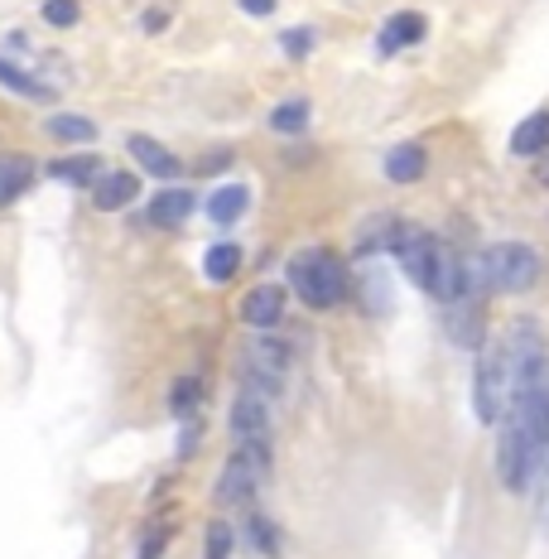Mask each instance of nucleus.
I'll return each instance as SVG.
<instances>
[{
    "mask_svg": "<svg viewBox=\"0 0 549 559\" xmlns=\"http://www.w3.org/2000/svg\"><path fill=\"white\" fill-rule=\"evenodd\" d=\"M289 289L303 299L309 309H337L353 289V275H347L343 255H333L329 247H309L289 261Z\"/></svg>",
    "mask_w": 549,
    "mask_h": 559,
    "instance_id": "nucleus-1",
    "label": "nucleus"
},
{
    "mask_svg": "<svg viewBox=\"0 0 549 559\" xmlns=\"http://www.w3.org/2000/svg\"><path fill=\"white\" fill-rule=\"evenodd\" d=\"M545 275V261L535 247L525 241H497V247L477 251V285L487 295H521V289H535Z\"/></svg>",
    "mask_w": 549,
    "mask_h": 559,
    "instance_id": "nucleus-2",
    "label": "nucleus"
},
{
    "mask_svg": "<svg viewBox=\"0 0 549 559\" xmlns=\"http://www.w3.org/2000/svg\"><path fill=\"white\" fill-rule=\"evenodd\" d=\"M271 468V439H237L227 468L217 477V502L227 507H255V492Z\"/></svg>",
    "mask_w": 549,
    "mask_h": 559,
    "instance_id": "nucleus-3",
    "label": "nucleus"
},
{
    "mask_svg": "<svg viewBox=\"0 0 549 559\" xmlns=\"http://www.w3.org/2000/svg\"><path fill=\"white\" fill-rule=\"evenodd\" d=\"M506 401H511V357H506V343H497V347H482V357H477L473 415L482 419V425H497Z\"/></svg>",
    "mask_w": 549,
    "mask_h": 559,
    "instance_id": "nucleus-4",
    "label": "nucleus"
},
{
    "mask_svg": "<svg viewBox=\"0 0 549 559\" xmlns=\"http://www.w3.org/2000/svg\"><path fill=\"white\" fill-rule=\"evenodd\" d=\"M391 255H395V265H401V271H405V280H415L419 289H434L439 255H443V247L434 241V231L410 227V223H395Z\"/></svg>",
    "mask_w": 549,
    "mask_h": 559,
    "instance_id": "nucleus-5",
    "label": "nucleus"
},
{
    "mask_svg": "<svg viewBox=\"0 0 549 559\" xmlns=\"http://www.w3.org/2000/svg\"><path fill=\"white\" fill-rule=\"evenodd\" d=\"M497 425H501L497 429V473H501V487H506V492H525V487H530V477H535V463L525 459L516 419L501 415Z\"/></svg>",
    "mask_w": 549,
    "mask_h": 559,
    "instance_id": "nucleus-6",
    "label": "nucleus"
},
{
    "mask_svg": "<svg viewBox=\"0 0 549 559\" xmlns=\"http://www.w3.org/2000/svg\"><path fill=\"white\" fill-rule=\"evenodd\" d=\"M443 333L458 347H467V353H482V343H487L482 299H453V305H443Z\"/></svg>",
    "mask_w": 549,
    "mask_h": 559,
    "instance_id": "nucleus-7",
    "label": "nucleus"
},
{
    "mask_svg": "<svg viewBox=\"0 0 549 559\" xmlns=\"http://www.w3.org/2000/svg\"><path fill=\"white\" fill-rule=\"evenodd\" d=\"M135 198H140V174L131 169H102L92 179V207L97 213H126Z\"/></svg>",
    "mask_w": 549,
    "mask_h": 559,
    "instance_id": "nucleus-8",
    "label": "nucleus"
},
{
    "mask_svg": "<svg viewBox=\"0 0 549 559\" xmlns=\"http://www.w3.org/2000/svg\"><path fill=\"white\" fill-rule=\"evenodd\" d=\"M425 34H429V20L419 15V10H395V15L381 25V34H377V53L395 58V53L415 49V44H425Z\"/></svg>",
    "mask_w": 549,
    "mask_h": 559,
    "instance_id": "nucleus-9",
    "label": "nucleus"
},
{
    "mask_svg": "<svg viewBox=\"0 0 549 559\" xmlns=\"http://www.w3.org/2000/svg\"><path fill=\"white\" fill-rule=\"evenodd\" d=\"M241 323L255 333H275L285 323V285H255L241 299Z\"/></svg>",
    "mask_w": 549,
    "mask_h": 559,
    "instance_id": "nucleus-10",
    "label": "nucleus"
},
{
    "mask_svg": "<svg viewBox=\"0 0 549 559\" xmlns=\"http://www.w3.org/2000/svg\"><path fill=\"white\" fill-rule=\"evenodd\" d=\"M126 155H131L145 174H155V179H165V183H174L183 174V159L174 155L169 145H159L155 135H126Z\"/></svg>",
    "mask_w": 549,
    "mask_h": 559,
    "instance_id": "nucleus-11",
    "label": "nucleus"
},
{
    "mask_svg": "<svg viewBox=\"0 0 549 559\" xmlns=\"http://www.w3.org/2000/svg\"><path fill=\"white\" fill-rule=\"evenodd\" d=\"M193 207H198V198L193 189H159L155 198H150V207H145V217H150V227H159V231H174V227H183L193 217Z\"/></svg>",
    "mask_w": 549,
    "mask_h": 559,
    "instance_id": "nucleus-12",
    "label": "nucleus"
},
{
    "mask_svg": "<svg viewBox=\"0 0 549 559\" xmlns=\"http://www.w3.org/2000/svg\"><path fill=\"white\" fill-rule=\"evenodd\" d=\"M265 405L255 391H237V401H231V439H271V415H265Z\"/></svg>",
    "mask_w": 549,
    "mask_h": 559,
    "instance_id": "nucleus-13",
    "label": "nucleus"
},
{
    "mask_svg": "<svg viewBox=\"0 0 549 559\" xmlns=\"http://www.w3.org/2000/svg\"><path fill=\"white\" fill-rule=\"evenodd\" d=\"M107 159L92 155V150H77V155H58L49 159V179L53 183H68V189H92V179L102 174Z\"/></svg>",
    "mask_w": 549,
    "mask_h": 559,
    "instance_id": "nucleus-14",
    "label": "nucleus"
},
{
    "mask_svg": "<svg viewBox=\"0 0 549 559\" xmlns=\"http://www.w3.org/2000/svg\"><path fill=\"white\" fill-rule=\"evenodd\" d=\"M0 87L15 92V97H25V102H39V107H53V102H58V87H53V83L34 78L29 68L10 63V58H0Z\"/></svg>",
    "mask_w": 549,
    "mask_h": 559,
    "instance_id": "nucleus-15",
    "label": "nucleus"
},
{
    "mask_svg": "<svg viewBox=\"0 0 549 559\" xmlns=\"http://www.w3.org/2000/svg\"><path fill=\"white\" fill-rule=\"evenodd\" d=\"M203 213H207V223H217V227L241 223V217L251 213V189L247 183H222V189H213V198L203 203Z\"/></svg>",
    "mask_w": 549,
    "mask_h": 559,
    "instance_id": "nucleus-16",
    "label": "nucleus"
},
{
    "mask_svg": "<svg viewBox=\"0 0 549 559\" xmlns=\"http://www.w3.org/2000/svg\"><path fill=\"white\" fill-rule=\"evenodd\" d=\"M429 174V150L419 140H405V145L385 150V179L391 183H419Z\"/></svg>",
    "mask_w": 549,
    "mask_h": 559,
    "instance_id": "nucleus-17",
    "label": "nucleus"
},
{
    "mask_svg": "<svg viewBox=\"0 0 549 559\" xmlns=\"http://www.w3.org/2000/svg\"><path fill=\"white\" fill-rule=\"evenodd\" d=\"M511 155L516 159H540V155H549V111H530L525 121L511 131Z\"/></svg>",
    "mask_w": 549,
    "mask_h": 559,
    "instance_id": "nucleus-18",
    "label": "nucleus"
},
{
    "mask_svg": "<svg viewBox=\"0 0 549 559\" xmlns=\"http://www.w3.org/2000/svg\"><path fill=\"white\" fill-rule=\"evenodd\" d=\"M34 174H39V165H34L29 155H0V207L20 203V198L29 193Z\"/></svg>",
    "mask_w": 549,
    "mask_h": 559,
    "instance_id": "nucleus-19",
    "label": "nucleus"
},
{
    "mask_svg": "<svg viewBox=\"0 0 549 559\" xmlns=\"http://www.w3.org/2000/svg\"><path fill=\"white\" fill-rule=\"evenodd\" d=\"M44 131H49L58 145H92V140L102 135V126L83 111H53L49 121H44Z\"/></svg>",
    "mask_w": 549,
    "mask_h": 559,
    "instance_id": "nucleus-20",
    "label": "nucleus"
},
{
    "mask_svg": "<svg viewBox=\"0 0 549 559\" xmlns=\"http://www.w3.org/2000/svg\"><path fill=\"white\" fill-rule=\"evenodd\" d=\"M241 261H247V251H241L237 241H213V247L203 251V275L213 280V285H231Z\"/></svg>",
    "mask_w": 549,
    "mask_h": 559,
    "instance_id": "nucleus-21",
    "label": "nucleus"
},
{
    "mask_svg": "<svg viewBox=\"0 0 549 559\" xmlns=\"http://www.w3.org/2000/svg\"><path fill=\"white\" fill-rule=\"evenodd\" d=\"M247 545L261 550L265 559H285V535H279V526L261 507H247Z\"/></svg>",
    "mask_w": 549,
    "mask_h": 559,
    "instance_id": "nucleus-22",
    "label": "nucleus"
},
{
    "mask_svg": "<svg viewBox=\"0 0 549 559\" xmlns=\"http://www.w3.org/2000/svg\"><path fill=\"white\" fill-rule=\"evenodd\" d=\"M309 116H313L309 97H289V102H279V107L271 111V131L275 135H303L309 131Z\"/></svg>",
    "mask_w": 549,
    "mask_h": 559,
    "instance_id": "nucleus-23",
    "label": "nucleus"
},
{
    "mask_svg": "<svg viewBox=\"0 0 549 559\" xmlns=\"http://www.w3.org/2000/svg\"><path fill=\"white\" fill-rule=\"evenodd\" d=\"M198 405H203V377H193L189 371V377H179L169 386V415L174 419H193Z\"/></svg>",
    "mask_w": 549,
    "mask_h": 559,
    "instance_id": "nucleus-24",
    "label": "nucleus"
},
{
    "mask_svg": "<svg viewBox=\"0 0 549 559\" xmlns=\"http://www.w3.org/2000/svg\"><path fill=\"white\" fill-rule=\"evenodd\" d=\"M313 49H319V29L313 25H295V29L279 34V53H285L289 63H303Z\"/></svg>",
    "mask_w": 549,
    "mask_h": 559,
    "instance_id": "nucleus-25",
    "label": "nucleus"
},
{
    "mask_svg": "<svg viewBox=\"0 0 549 559\" xmlns=\"http://www.w3.org/2000/svg\"><path fill=\"white\" fill-rule=\"evenodd\" d=\"M39 20L49 29H73L83 20V0H44L39 5Z\"/></svg>",
    "mask_w": 549,
    "mask_h": 559,
    "instance_id": "nucleus-26",
    "label": "nucleus"
},
{
    "mask_svg": "<svg viewBox=\"0 0 549 559\" xmlns=\"http://www.w3.org/2000/svg\"><path fill=\"white\" fill-rule=\"evenodd\" d=\"M231 550H237V531L227 521H213L203 535V559H231Z\"/></svg>",
    "mask_w": 549,
    "mask_h": 559,
    "instance_id": "nucleus-27",
    "label": "nucleus"
},
{
    "mask_svg": "<svg viewBox=\"0 0 549 559\" xmlns=\"http://www.w3.org/2000/svg\"><path fill=\"white\" fill-rule=\"evenodd\" d=\"M169 20H174V10H169V5H150L145 15H140V29H145V34H165V29H169Z\"/></svg>",
    "mask_w": 549,
    "mask_h": 559,
    "instance_id": "nucleus-28",
    "label": "nucleus"
},
{
    "mask_svg": "<svg viewBox=\"0 0 549 559\" xmlns=\"http://www.w3.org/2000/svg\"><path fill=\"white\" fill-rule=\"evenodd\" d=\"M165 545H169V531L165 526H150V535H145V545H140L135 559H159V555H165Z\"/></svg>",
    "mask_w": 549,
    "mask_h": 559,
    "instance_id": "nucleus-29",
    "label": "nucleus"
},
{
    "mask_svg": "<svg viewBox=\"0 0 549 559\" xmlns=\"http://www.w3.org/2000/svg\"><path fill=\"white\" fill-rule=\"evenodd\" d=\"M237 5H241V15H251V20H271L279 10V0H237Z\"/></svg>",
    "mask_w": 549,
    "mask_h": 559,
    "instance_id": "nucleus-30",
    "label": "nucleus"
},
{
    "mask_svg": "<svg viewBox=\"0 0 549 559\" xmlns=\"http://www.w3.org/2000/svg\"><path fill=\"white\" fill-rule=\"evenodd\" d=\"M193 169H198V174H222V169H231V150H217V155H203Z\"/></svg>",
    "mask_w": 549,
    "mask_h": 559,
    "instance_id": "nucleus-31",
    "label": "nucleus"
},
{
    "mask_svg": "<svg viewBox=\"0 0 549 559\" xmlns=\"http://www.w3.org/2000/svg\"><path fill=\"white\" fill-rule=\"evenodd\" d=\"M198 435H203V429H198V425H189V429H183V444H179V459H189V453L198 449Z\"/></svg>",
    "mask_w": 549,
    "mask_h": 559,
    "instance_id": "nucleus-32",
    "label": "nucleus"
},
{
    "mask_svg": "<svg viewBox=\"0 0 549 559\" xmlns=\"http://www.w3.org/2000/svg\"><path fill=\"white\" fill-rule=\"evenodd\" d=\"M540 159H545V165H540V169H535V179H540V183H545V189H549V155H540Z\"/></svg>",
    "mask_w": 549,
    "mask_h": 559,
    "instance_id": "nucleus-33",
    "label": "nucleus"
}]
</instances>
